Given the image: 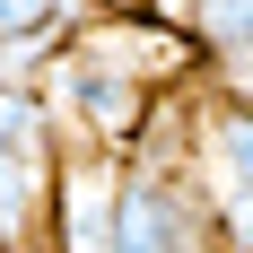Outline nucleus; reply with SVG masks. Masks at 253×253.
<instances>
[{"label": "nucleus", "mask_w": 253, "mask_h": 253, "mask_svg": "<svg viewBox=\"0 0 253 253\" xmlns=\"http://www.w3.org/2000/svg\"><path fill=\"white\" fill-rule=\"evenodd\" d=\"M210 236H218V253H253V192L210 183Z\"/></svg>", "instance_id": "6"}, {"label": "nucleus", "mask_w": 253, "mask_h": 253, "mask_svg": "<svg viewBox=\"0 0 253 253\" xmlns=\"http://www.w3.org/2000/svg\"><path fill=\"white\" fill-rule=\"evenodd\" d=\"M114 166H123V157L87 149V140H61L44 253H114Z\"/></svg>", "instance_id": "2"}, {"label": "nucleus", "mask_w": 253, "mask_h": 253, "mask_svg": "<svg viewBox=\"0 0 253 253\" xmlns=\"http://www.w3.org/2000/svg\"><path fill=\"white\" fill-rule=\"evenodd\" d=\"M183 35L201 44V61L218 79L253 70V0H192V26H183Z\"/></svg>", "instance_id": "4"}, {"label": "nucleus", "mask_w": 253, "mask_h": 253, "mask_svg": "<svg viewBox=\"0 0 253 253\" xmlns=\"http://www.w3.org/2000/svg\"><path fill=\"white\" fill-rule=\"evenodd\" d=\"M79 9H96V18H131L140 0H79Z\"/></svg>", "instance_id": "8"}, {"label": "nucleus", "mask_w": 253, "mask_h": 253, "mask_svg": "<svg viewBox=\"0 0 253 253\" xmlns=\"http://www.w3.org/2000/svg\"><path fill=\"white\" fill-rule=\"evenodd\" d=\"M201 175L218 183V192H253V105H218L201 123Z\"/></svg>", "instance_id": "3"}, {"label": "nucleus", "mask_w": 253, "mask_h": 253, "mask_svg": "<svg viewBox=\"0 0 253 253\" xmlns=\"http://www.w3.org/2000/svg\"><path fill=\"white\" fill-rule=\"evenodd\" d=\"M114 253H218L201 131L166 123V105H157L149 140L114 166Z\"/></svg>", "instance_id": "1"}, {"label": "nucleus", "mask_w": 253, "mask_h": 253, "mask_svg": "<svg viewBox=\"0 0 253 253\" xmlns=\"http://www.w3.org/2000/svg\"><path fill=\"white\" fill-rule=\"evenodd\" d=\"M140 18H157V26H192V0H140Z\"/></svg>", "instance_id": "7"}, {"label": "nucleus", "mask_w": 253, "mask_h": 253, "mask_svg": "<svg viewBox=\"0 0 253 253\" xmlns=\"http://www.w3.org/2000/svg\"><path fill=\"white\" fill-rule=\"evenodd\" d=\"M79 26V0H0V44H61Z\"/></svg>", "instance_id": "5"}]
</instances>
